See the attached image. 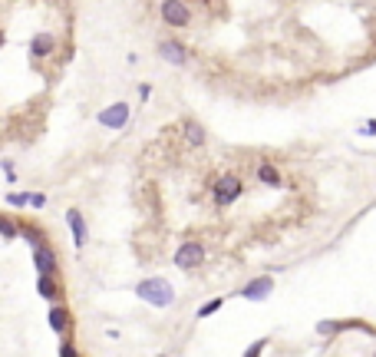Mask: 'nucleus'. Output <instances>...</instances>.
Returning a JSON list of instances; mask_svg holds the SVG:
<instances>
[{
    "label": "nucleus",
    "mask_w": 376,
    "mask_h": 357,
    "mask_svg": "<svg viewBox=\"0 0 376 357\" xmlns=\"http://www.w3.org/2000/svg\"><path fill=\"white\" fill-rule=\"evenodd\" d=\"M135 298L162 311V308H172V304H175V288H172L169 278L152 275V278H142V282L135 284Z\"/></svg>",
    "instance_id": "1"
},
{
    "label": "nucleus",
    "mask_w": 376,
    "mask_h": 357,
    "mask_svg": "<svg viewBox=\"0 0 376 357\" xmlns=\"http://www.w3.org/2000/svg\"><path fill=\"white\" fill-rule=\"evenodd\" d=\"M241 192H245V179L234 172H225L211 182V202H215V208H228L241 199Z\"/></svg>",
    "instance_id": "2"
},
{
    "label": "nucleus",
    "mask_w": 376,
    "mask_h": 357,
    "mask_svg": "<svg viewBox=\"0 0 376 357\" xmlns=\"http://www.w3.org/2000/svg\"><path fill=\"white\" fill-rule=\"evenodd\" d=\"M205 262H208V248L202 242H195V238L182 242L175 248V255H172V264L182 268V271H198Z\"/></svg>",
    "instance_id": "3"
},
{
    "label": "nucleus",
    "mask_w": 376,
    "mask_h": 357,
    "mask_svg": "<svg viewBox=\"0 0 376 357\" xmlns=\"http://www.w3.org/2000/svg\"><path fill=\"white\" fill-rule=\"evenodd\" d=\"M159 20L172 30H185V27H191L195 14L185 0H159Z\"/></svg>",
    "instance_id": "4"
},
{
    "label": "nucleus",
    "mask_w": 376,
    "mask_h": 357,
    "mask_svg": "<svg viewBox=\"0 0 376 357\" xmlns=\"http://www.w3.org/2000/svg\"><path fill=\"white\" fill-rule=\"evenodd\" d=\"M129 119H132V110H129V103L126 99H119V103H109V106H103L99 113H96V123L103 126V130H126L129 126Z\"/></svg>",
    "instance_id": "5"
},
{
    "label": "nucleus",
    "mask_w": 376,
    "mask_h": 357,
    "mask_svg": "<svg viewBox=\"0 0 376 357\" xmlns=\"http://www.w3.org/2000/svg\"><path fill=\"white\" fill-rule=\"evenodd\" d=\"M33 264H37V275H57L59 271V255L46 238L33 245Z\"/></svg>",
    "instance_id": "6"
},
{
    "label": "nucleus",
    "mask_w": 376,
    "mask_h": 357,
    "mask_svg": "<svg viewBox=\"0 0 376 357\" xmlns=\"http://www.w3.org/2000/svg\"><path fill=\"white\" fill-rule=\"evenodd\" d=\"M155 53L165 60L169 66H188V60H191V53H188V47L182 40H159Z\"/></svg>",
    "instance_id": "7"
},
{
    "label": "nucleus",
    "mask_w": 376,
    "mask_h": 357,
    "mask_svg": "<svg viewBox=\"0 0 376 357\" xmlns=\"http://www.w3.org/2000/svg\"><path fill=\"white\" fill-rule=\"evenodd\" d=\"M66 225H70V235H73L76 251H83V248H86V242H90V225H86L83 208H76V206L66 208Z\"/></svg>",
    "instance_id": "8"
},
{
    "label": "nucleus",
    "mask_w": 376,
    "mask_h": 357,
    "mask_svg": "<svg viewBox=\"0 0 376 357\" xmlns=\"http://www.w3.org/2000/svg\"><path fill=\"white\" fill-rule=\"evenodd\" d=\"M46 324H50V331H53L57 338H66L70 328H73V315H70V308L59 304V301H53L50 311H46Z\"/></svg>",
    "instance_id": "9"
},
{
    "label": "nucleus",
    "mask_w": 376,
    "mask_h": 357,
    "mask_svg": "<svg viewBox=\"0 0 376 357\" xmlns=\"http://www.w3.org/2000/svg\"><path fill=\"white\" fill-rule=\"evenodd\" d=\"M271 291H274V278H271V275H258V278H251L245 288H238V298L267 301V298H271Z\"/></svg>",
    "instance_id": "10"
},
{
    "label": "nucleus",
    "mask_w": 376,
    "mask_h": 357,
    "mask_svg": "<svg viewBox=\"0 0 376 357\" xmlns=\"http://www.w3.org/2000/svg\"><path fill=\"white\" fill-rule=\"evenodd\" d=\"M27 50H30V57L37 60V63L40 60H50L57 53V37H53L50 30H40V34L30 37V47H27Z\"/></svg>",
    "instance_id": "11"
},
{
    "label": "nucleus",
    "mask_w": 376,
    "mask_h": 357,
    "mask_svg": "<svg viewBox=\"0 0 376 357\" xmlns=\"http://www.w3.org/2000/svg\"><path fill=\"white\" fill-rule=\"evenodd\" d=\"M182 139H185L188 149H202L208 143V130L198 119H185V123H182Z\"/></svg>",
    "instance_id": "12"
},
{
    "label": "nucleus",
    "mask_w": 376,
    "mask_h": 357,
    "mask_svg": "<svg viewBox=\"0 0 376 357\" xmlns=\"http://www.w3.org/2000/svg\"><path fill=\"white\" fill-rule=\"evenodd\" d=\"M37 295L50 304L63 298V284L57 282V275H37Z\"/></svg>",
    "instance_id": "13"
},
{
    "label": "nucleus",
    "mask_w": 376,
    "mask_h": 357,
    "mask_svg": "<svg viewBox=\"0 0 376 357\" xmlns=\"http://www.w3.org/2000/svg\"><path fill=\"white\" fill-rule=\"evenodd\" d=\"M254 179L267 188H281L284 186V175L281 169L274 166V162H258V169H254Z\"/></svg>",
    "instance_id": "14"
},
{
    "label": "nucleus",
    "mask_w": 376,
    "mask_h": 357,
    "mask_svg": "<svg viewBox=\"0 0 376 357\" xmlns=\"http://www.w3.org/2000/svg\"><path fill=\"white\" fill-rule=\"evenodd\" d=\"M0 238H3V242L20 238V222L17 219H10V215H3V212H0Z\"/></svg>",
    "instance_id": "15"
},
{
    "label": "nucleus",
    "mask_w": 376,
    "mask_h": 357,
    "mask_svg": "<svg viewBox=\"0 0 376 357\" xmlns=\"http://www.w3.org/2000/svg\"><path fill=\"white\" fill-rule=\"evenodd\" d=\"M221 308H225V298H211V301H205V304H202V308L195 311V318L205 321V318H211V315H218Z\"/></svg>",
    "instance_id": "16"
},
{
    "label": "nucleus",
    "mask_w": 376,
    "mask_h": 357,
    "mask_svg": "<svg viewBox=\"0 0 376 357\" xmlns=\"http://www.w3.org/2000/svg\"><path fill=\"white\" fill-rule=\"evenodd\" d=\"M7 206L27 208V206H30V192H7Z\"/></svg>",
    "instance_id": "17"
},
{
    "label": "nucleus",
    "mask_w": 376,
    "mask_h": 357,
    "mask_svg": "<svg viewBox=\"0 0 376 357\" xmlns=\"http://www.w3.org/2000/svg\"><path fill=\"white\" fill-rule=\"evenodd\" d=\"M264 347H267V338L254 341V344H251V347H247V351H245V354H247V357H258V354H261V351H264Z\"/></svg>",
    "instance_id": "18"
},
{
    "label": "nucleus",
    "mask_w": 376,
    "mask_h": 357,
    "mask_svg": "<svg viewBox=\"0 0 376 357\" xmlns=\"http://www.w3.org/2000/svg\"><path fill=\"white\" fill-rule=\"evenodd\" d=\"M57 354H59V357H76L79 351H76V344H70V341H66V344H59Z\"/></svg>",
    "instance_id": "19"
},
{
    "label": "nucleus",
    "mask_w": 376,
    "mask_h": 357,
    "mask_svg": "<svg viewBox=\"0 0 376 357\" xmlns=\"http://www.w3.org/2000/svg\"><path fill=\"white\" fill-rule=\"evenodd\" d=\"M46 206V195H40V192H30V208H43Z\"/></svg>",
    "instance_id": "20"
},
{
    "label": "nucleus",
    "mask_w": 376,
    "mask_h": 357,
    "mask_svg": "<svg viewBox=\"0 0 376 357\" xmlns=\"http://www.w3.org/2000/svg\"><path fill=\"white\" fill-rule=\"evenodd\" d=\"M152 96V86L149 83H142V86H139V99H142V103H146V99H149Z\"/></svg>",
    "instance_id": "21"
},
{
    "label": "nucleus",
    "mask_w": 376,
    "mask_h": 357,
    "mask_svg": "<svg viewBox=\"0 0 376 357\" xmlns=\"http://www.w3.org/2000/svg\"><path fill=\"white\" fill-rule=\"evenodd\" d=\"M3 43H7V34H3V30H0V50H3Z\"/></svg>",
    "instance_id": "22"
}]
</instances>
